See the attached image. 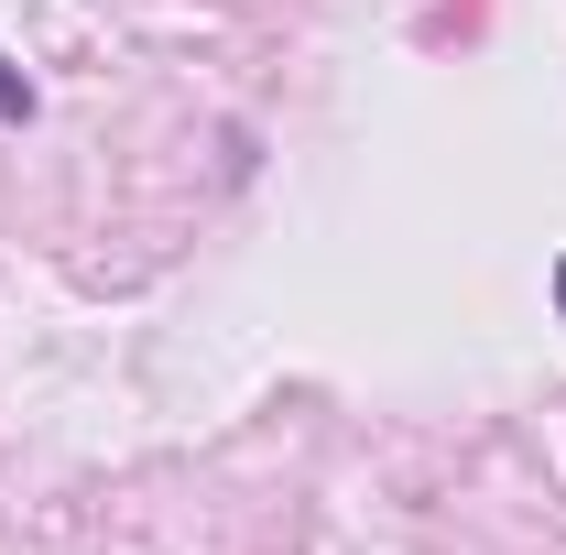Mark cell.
<instances>
[{
	"label": "cell",
	"instance_id": "cell-1",
	"mask_svg": "<svg viewBox=\"0 0 566 555\" xmlns=\"http://www.w3.org/2000/svg\"><path fill=\"white\" fill-rule=\"evenodd\" d=\"M0 121H33V87H22L11 66H0Z\"/></svg>",
	"mask_w": 566,
	"mask_h": 555
},
{
	"label": "cell",
	"instance_id": "cell-2",
	"mask_svg": "<svg viewBox=\"0 0 566 555\" xmlns=\"http://www.w3.org/2000/svg\"><path fill=\"white\" fill-rule=\"evenodd\" d=\"M556 305H566V262H556Z\"/></svg>",
	"mask_w": 566,
	"mask_h": 555
}]
</instances>
